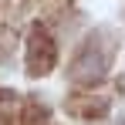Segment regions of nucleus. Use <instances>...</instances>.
Segmentation results:
<instances>
[{"label":"nucleus","instance_id":"nucleus-1","mask_svg":"<svg viewBox=\"0 0 125 125\" xmlns=\"http://www.w3.org/2000/svg\"><path fill=\"white\" fill-rule=\"evenodd\" d=\"M108 64H112V41L95 31V34L78 47L74 61L68 68V78L74 84H84V88H88V84H98L105 78V71H108Z\"/></svg>","mask_w":125,"mask_h":125},{"label":"nucleus","instance_id":"nucleus-2","mask_svg":"<svg viewBox=\"0 0 125 125\" xmlns=\"http://www.w3.org/2000/svg\"><path fill=\"white\" fill-rule=\"evenodd\" d=\"M54 64H58V47H54V41L44 34L41 27H34V31H31V41H27V74H31V78H41Z\"/></svg>","mask_w":125,"mask_h":125},{"label":"nucleus","instance_id":"nucleus-3","mask_svg":"<svg viewBox=\"0 0 125 125\" xmlns=\"http://www.w3.org/2000/svg\"><path fill=\"white\" fill-rule=\"evenodd\" d=\"M68 112L78 115V118H102L108 112V102L105 98H71L68 102Z\"/></svg>","mask_w":125,"mask_h":125},{"label":"nucleus","instance_id":"nucleus-4","mask_svg":"<svg viewBox=\"0 0 125 125\" xmlns=\"http://www.w3.org/2000/svg\"><path fill=\"white\" fill-rule=\"evenodd\" d=\"M47 118H51V112H47V105L41 102H27V108L21 112V125H47Z\"/></svg>","mask_w":125,"mask_h":125}]
</instances>
